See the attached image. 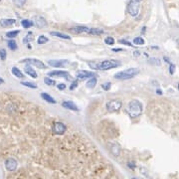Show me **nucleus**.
Instances as JSON below:
<instances>
[{"instance_id":"1","label":"nucleus","mask_w":179,"mask_h":179,"mask_svg":"<svg viewBox=\"0 0 179 179\" xmlns=\"http://www.w3.org/2000/svg\"><path fill=\"white\" fill-rule=\"evenodd\" d=\"M90 67L94 70H102V71H106V70H111L113 68H117L122 65V63L117 60H106V61L101 62H95L92 61L89 63Z\"/></svg>"},{"instance_id":"2","label":"nucleus","mask_w":179,"mask_h":179,"mask_svg":"<svg viewBox=\"0 0 179 179\" xmlns=\"http://www.w3.org/2000/svg\"><path fill=\"white\" fill-rule=\"evenodd\" d=\"M142 110H143L142 104L139 101H138V100H132V101H131L127 104V106H126L127 113L132 118L138 117V115H140L142 113Z\"/></svg>"},{"instance_id":"3","label":"nucleus","mask_w":179,"mask_h":179,"mask_svg":"<svg viewBox=\"0 0 179 179\" xmlns=\"http://www.w3.org/2000/svg\"><path fill=\"white\" fill-rule=\"evenodd\" d=\"M139 73V70L136 68H129L124 71L118 72L115 75V79L117 80H129V79L134 78Z\"/></svg>"},{"instance_id":"4","label":"nucleus","mask_w":179,"mask_h":179,"mask_svg":"<svg viewBox=\"0 0 179 179\" xmlns=\"http://www.w3.org/2000/svg\"><path fill=\"white\" fill-rule=\"evenodd\" d=\"M122 102L120 100H113L106 104V110L109 113H117L122 109Z\"/></svg>"},{"instance_id":"5","label":"nucleus","mask_w":179,"mask_h":179,"mask_svg":"<svg viewBox=\"0 0 179 179\" xmlns=\"http://www.w3.org/2000/svg\"><path fill=\"white\" fill-rule=\"evenodd\" d=\"M66 125H65L63 122H55L53 124V126H52V131H53V133L54 134H57V135H62L66 132Z\"/></svg>"},{"instance_id":"6","label":"nucleus","mask_w":179,"mask_h":179,"mask_svg":"<svg viewBox=\"0 0 179 179\" xmlns=\"http://www.w3.org/2000/svg\"><path fill=\"white\" fill-rule=\"evenodd\" d=\"M129 13L135 17L139 13V2L138 0H131L129 4Z\"/></svg>"},{"instance_id":"7","label":"nucleus","mask_w":179,"mask_h":179,"mask_svg":"<svg viewBox=\"0 0 179 179\" xmlns=\"http://www.w3.org/2000/svg\"><path fill=\"white\" fill-rule=\"evenodd\" d=\"M48 76L49 77H57V78H64V79H67V80H69V81L72 80V77L70 76V74L68 73V72H65V71H53V72L48 73Z\"/></svg>"},{"instance_id":"8","label":"nucleus","mask_w":179,"mask_h":179,"mask_svg":"<svg viewBox=\"0 0 179 179\" xmlns=\"http://www.w3.org/2000/svg\"><path fill=\"white\" fill-rule=\"evenodd\" d=\"M21 63H27V64L33 65V66H36L37 68H39V69L47 68V66H46L43 62L40 61V60H36V59H25V60H22Z\"/></svg>"},{"instance_id":"9","label":"nucleus","mask_w":179,"mask_h":179,"mask_svg":"<svg viewBox=\"0 0 179 179\" xmlns=\"http://www.w3.org/2000/svg\"><path fill=\"white\" fill-rule=\"evenodd\" d=\"M93 77H95V73H93V72L85 71V70L77 72V79L78 80H86V79H91Z\"/></svg>"},{"instance_id":"10","label":"nucleus","mask_w":179,"mask_h":179,"mask_svg":"<svg viewBox=\"0 0 179 179\" xmlns=\"http://www.w3.org/2000/svg\"><path fill=\"white\" fill-rule=\"evenodd\" d=\"M33 23L34 25L36 26L37 28H45L47 27V21L44 17L42 16H35L34 19H33Z\"/></svg>"},{"instance_id":"11","label":"nucleus","mask_w":179,"mask_h":179,"mask_svg":"<svg viewBox=\"0 0 179 179\" xmlns=\"http://www.w3.org/2000/svg\"><path fill=\"white\" fill-rule=\"evenodd\" d=\"M109 149H110V151L111 152V154H113L115 156H118L120 153V145L118 144L117 142H111L109 143Z\"/></svg>"},{"instance_id":"12","label":"nucleus","mask_w":179,"mask_h":179,"mask_svg":"<svg viewBox=\"0 0 179 179\" xmlns=\"http://www.w3.org/2000/svg\"><path fill=\"white\" fill-rule=\"evenodd\" d=\"M67 60H50L48 61V64L55 68H62V67H66V65L68 64Z\"/></svg>"},{"instance_id":"13","label":"nucleus","mask_w":179,"mask_h":179,"mask_svg":"<svg viewBox=\"0 0 179 179\" xmlns=\"http://www.w3.org/2000/svg\"><path fill=\"white\" fill-rule=\"evenodd\" d=\"M5 167L8 171H14L17 168V161L14 158H8L5 161Z\"/></svg>"},{"instance_id":"14","label":"nucleus","mask_w":179,"mask_h":179,"mask_svg":"<svg viewBox=\"0 0 179 179\" xmlns=\"http://www.w3.org/2000/svg\"><path fill=\"white\" fill-rule=\"evenodd\" d=\"M70 31H71L72 33H75V34L84 33V32H86V33H89V32H90V28H88V27H86V26H77V27H74V28H72V29H70Z\"/></svg>"},{"instance_id":"15","label":"nucleus","mask_w":179,"mask_h":179,"mask_svg":"<svg viewBox=\"0 0 179 179\" xmlns=\"http://www.w3.org/2000/svg\"><path fill=\"white\" fill-rule=\"evenodd\" d=\"M62 106L64 108L68 109V110H71V111H79V108L77 106V104L74 103V102H71V101H67V102H63Z\"/></svg>"},{"instance_id":"16","label":"nucleus","mask_w":179,"mask_h":179,"mask_svg":"<svg viewBox=\"0 0 179 179\" xmlns=\"http://www.w3.org/2000/svg\"><path fill=\"white\" fill-rule=\"evenodd\" d=\"M15 19H2L0 20V25L2 27H10L15 24Z\"/></svg>"},{"instance_id":"17","label":"nucleus","mask_w":179,"mask_h":179,"mask_svg":"<svg viewBox=\"0 0 179 179\" xmlns=\"http://www.w3.org/2000/svg\"><path fill=\"white\" fill-rule=\"evenodd\" d=\"M25 72H26V74H28L30 77H32V78L36 79L37 77H38V75H37V73L35 72V70L32 68V67L30 66H26L25 67Z\"/></svg>"},{"instance_id":"18","label":"nucleus","mask_w":179,"mask_h":179,"mask_svg":"<svg viewBox=\"0 0 179 179\" xmlns=\"http://www.w3.org/2000/svg\"><path fill=\"white\" fill-rule=\"evenodd\" d=\"M41 97H42V99L45 100V101H46V102H48V103H50V104H56V101H55V100L53 99V97H51L49 94H47V93H42V94H41Z\"/></svg>"},{"instance_id":"19","label":"nucleus","mask_w":179,"mask_h":179,"mask_svg":"<svg viewBox=\"0 0 179 179\" xmlns=\"http://www.w3.org/2000/svg\"><path fill=\"white\" fill-rule=\"evenodd\" d=\"M97 85V78L96 77H93V78H91L88 80L87 84H86V86H87V88H90V89H93V88H95Z\"/></svg>"},{"instance_id":"20","label":"nucleus","mask_w":179,"mask_h":179,"mask_svg":"<svg viewBox=\"0 0 179 179\" xmlns=\"http://www.w3.org/2000/svg\"><path fill=\"white\" fill-rule=\"evenodd\" d=\"M51 35H52V36L59 37V38H62V39H67V40H71V37H70V36H68V35H66V34L60 33V32H51Z\"/></svg>"},{"instance_id":"21","label":"nucleus","mask_w":179,"mask_h":179,"mask_svg":"<svg viewBox=\"0 0 179 179\" xmlns=\"http://www.w3.org/2000/svg\"><path fill=\"white\" fill-rule=\"evenodd\" d=\"M12 74H13V75L15 76V77H17V78H20V79L24 78V75L22 74V72H21L18 68H16V67L12 68Z\"/></svg>"},{"instance_id":"22","label":"nucleus","mask_w":179,"mask_h":179,"mask_svg":"<svg viewBox=\"0 0 179 179\" xmlns=\"http://www.w3.org/2000/svg\"><path fill=\"white\" fill-rule=\"evenodd\" d=\"M103 33H104V30L99 29V28H91L89 32V34H92V35H101Z\"/></svg>"},{"instance_id":"23","label":"nucleus","mask_w":179,"mask_h":179,"mask_svg":"<svg viewBox=\"0 0 179 179\" xmlns=\"http://www.w3.org/2000/svg\"><path fill=\"white\" fill-rule=\"evenodd\" d=\"M21 24H22V26L24 27V28H30V27H32L34 25V23H33V21H30V20H27V19H25V20H22V22H21Z\"/></svg>"},{"instance_id":"24","label":"nucleus","mask_w":179,"mask_h":179,"mask_svg":"<svg viewBox=\"0 0 179 179\" xmlns=\"http://www.w3.org/2000/svg\"><path fill=\"white\" fill-rule=\"evenodd\" d=\"M7 45H8V47L10 50H12V51H15V50H17V44H16V42L14 41V40H10V41H8V43H7Z\"/></svg>"},{"instance_id":"25","label":"nucleus","mask_w":179,"mask_h":179,"mask_svg":"<svg viewBox=\"0 0 179 179\" xmlns=\"http://www.w3.org/2000/svg\"><path fill=\"white\" fill-rule=\"evenodd\" d=\"M148 63L149 64L153 65V66H160V64H161V62H160L159 59H156V58H151V59L148 60Z\"/></svg>"},{"instance_id":"26","label":"nucleus","mask_w":179,"mask_h":179,"mask_svg":"<svg viewBox=\"0 0 179 179\" xmlns=\"http://www.w3.org/2000/svg\"><path fill=\"white\" fill-rule=\"evenodd\" d=\"M44 82H45L46 85H48V86H55L56 85V82L54 80H52V79H50V77H46V78L44 79Z\"/></svg>"},{"instance_id":"27","label":"nucleus","mask_w":179,"mask_h":179,"mask_svg":"<svg viewBox=\"0 0 179 179\" xmlns=\"http://www.w3.org/2000/svg\"><path fill=\"white\" fill-rule=\"evenodd\" d=\"M19 30H15V31H10L8 32V33L6 34V36L8 37V38H15L16 36H17L18 34H19Z\"/></svg>"},{"instance_id":"28","label":"nucleus","mask_w":179,"mask_h":179,"mask_svg":"<svg viewBox=\"0 0 179 179\" xmlns=\"http://www.w3.org/2000/svg\"><path fill=\"white\" fill-rule=\"evenodd\" d=\"M144 40H143L141 37H136V38H134V40H133V43H134V45H143L144 44Z\"/></svg>"},{"instance_id":"29","label":"nucleus","mask_w":179,"mask_h":179,"mask_svg":"<svg viewBox=\"0 0 179 179\" xmlns=\"http://www.w3.org/2000/svg\"><path fill=\"white\" fill-rule=\"evenodd\" d=\"M12 1H13L14 5L17 7H22L25 3H26V0H12Z\"/></svg>"},{"instance_id":"30","label":"nucleus","mask_w":179,"mask_h":179,"mask_svg":"<svg viewBox=\"0 0 179 179\" xmlns=\"http://www.w3.org/2000/svg\"><path fill=\"white\" fill-rule=\"evenodd\" d=\"M32 40H33V34H32L31 32H29V33L27 34V36L24 38L23 42H24V43L26 44V43H29V42H31Z\"/></svg>"},{"instance_id":"31","label":"nucleus","mask_w":179,"mask_h":179,"mask_svg":"<svg viewBox=\"0 0 179 179\" xmlns=\"http://www.w3.org/2000/svg\"><path fill=\"white\" fill-rule=\"evenodd\" d=\"M104 42H106V45H113V44H115V39H113V37L109 36L104 39Z\"/></svg>"},{"instance_id":"32","label":"nucleus","mask_w":179,"mask_h":179,"mask_svg":"<svg viewBox=\"0 0 179 179\" xmlns=\"http://www.w3.org/2000/svg\"><path fill=\"white\" fill-rule=\"evenodd\" d=\"M48 42V38L46 36H44V35H42L38 38V44H45Z\"/></svg>"},{"instance_id":"33","label":"nucleus","mask_w":179,"mask_h":179,"mask_svg":"<svg viewBox=\"0 0 179 179\" xmlns=\"http://www.w3.org/2000/svg\"><path fill=\"white\" fill-rule=\"evenodd\" d=\"M21 84H22L23 86H26L28 88H31V89H37V85H35V84H32L29 82H22Z\"/></svg>"},{"instance_id":"34","label":"nucleus","mask_w":179,"mask_h":179,"mask_svg":"<svg viewBox=\"0 0 179 179\" xmlns=\"http://www.w3.org/2000/svg\"><path fill=\"white\" fill-rule=\"evenodd\" d=\"M6 56H7L6 51L4 50V49H1V50H0V59H1L2 61H4V60L6 59Z\"/></svg>"},{"instance_id":"35","label":"nucleus","mask_w":179,"mask_h":179,"mask_svg":"<svg viewBox=\"0 0 179 179\" xmlns=\"http://www.w3.org/2000/svg\"><path fill=\"white\" fill-rule=\"evenodd\" d=\"M111 83H106V84H103V85H102V88H103V90H104V91L111 90Z\"/></svg>"},{"instance_id":"36","label":"nucleus","mask_w":179,"mask_h":179,"mask_svg":"<svg viewBox=\"0 0 179 179\" xmlns=\"http://www.w3.org/2000/svg\"><path fill=\"white\" fill-rule=\"evenodd\" d=\"M174 72H175V65L174 64H169V73H170V75H173Z\"/></svg>"},{"instance_id":"37","label":"nucleus","mask_w":179,"mask_h":179,"mask_svg":"<svg viewBox=\"0 0 179 179\" xmlns=\"http://www.w3.org/2000/svg\"><path fill=\"white\" fill-rule=\"evenodd\" d=\"M77 87H78V82H77V81H75V82L72 83V85L70 86V90L73 91V90H75Z\"/></svg>"},{"instance_id":"38","label":"nucleus","mask_w":179,"mask_h":179,"mask_svg":"<svg viewBox=\"0 0 179 179\" xmlns=\"http://www.w3.org/2000/svg\"><path fill=\"white\" fill-rule=\"evenodd\" d=\"M120 44H124V45H126V46H132V44L131 43V42H129L126 40H120Z\"/></svg>"},{"instance_id":"39","label":"nucleus","mask_w":179,"mask_h":179,"mask_svg":"<svg viewBox=\"0 0 179 179\" xmlns=\"http://www.w3.org/2000/svg\"><path fill=\"white\" fill-rule=\"evenodd\" d=\"M57 87H58V89L61 90V91L66 90V85H65V84H58Z\"/></svg>"},{"instance_id":"40","label":"nucleus","mask_w":179,"mask_h":179,"mask_svg":"<svg viewBox=\"0 0 179 179\" xmlns=\"http://www.w3.org/2000/svg\"><path fill=\"white\" fill-rule=\"evenodd\" d=\"M127 166H129V168H131V169H134V168H135V163H134L133 161H131V162H129V163H127Z\"/></svg>"},{"instance_id":"41","label":"nucleus","mask_w":179,"mask_h":179,"mask_svg":"<svg viewBox=\"0 0 179 179\" xmlns=\"http://www.w3.org/2000/svg\"><path fill=\"white\" fill-rule=\"evenodd\" d=\"M163 60H164V61H165L166 63H168V64H171L170 60H169V59H168V58H167V57H163Z\"/></svg>"},{"instance_id":"42","label":"nucleus","mask_w":179,"mask_h":179,"mask_svg":"<svg viewBox=\"0 0 179 179\" xmlns=\"http://www.w3.org/2000/svg\"><path fill=\"white\" fill-rule=\"evenodd\" d=\"M113 52H120V51H124V49H113Z\"/></svg>"},{"instance_id":"43","label":"nucleus","mask_w":179,"mask_h":179,"mask_svg":"<svg viewBox=\"0 0 179 179\" xmlns=\"http://www.w3.org/2000/svg\"><path fill=\"white\" fill-rule=\"evenodd\" d=\"M133 55H134V57H138V56L140 55V53H139L138 51H135V52L133 53Z\"/></svg>"},{"instance_id":"44","label":"nucleus","mask_w":179,"mask_h":179,"mask_svg":"<svg viewBox=\"0 0 179 179\" xmlns=\"http://www.w3.org/2000/svg\"><path fill=\"white\" fill-rule=\"evenodd\" d=\"M156 94L157 95H162V91L160 90V89H157L156 90Z\"/></svg>"},{"instance_id":"45","label":"nucleus","mask_w":179,"mask_h":179,"mask_svg":"<svg viewBox=\"0 0 179 179\" xmlns=\"http://www.w3.org/2000/svg\"><path fill=\"white\" fill-rule=\"evenodd\" d=\"M3 82H4V80L2 78H0V85H1V84H3Z\"/></svg>"},{"instance_id":"46","label":"nucleus","mask_w":179,"mask_h":179,"mask_svg":"<svg viewBox=\"0 0 179 179\" xmlns=\"http://www.w3.org/2000/svg\"><path fill=\"white\" fill-rule=\"evenodd\" d=\"M177 87H178V90H179V83H178V85H177Z\"/></svg>"},{"instance_id":"47","label":"nucleus","mask_w":179,"mask_h":179,"mask_svg":"<svg viewBox=\"0 0 179 179\" xmlns=\"http://www.w3.org/2000/svg\"><path fill=\"white\" fill-rule=\"evenodd\" d=\"M138 2H140V1H142V0H138Z\"/></svg>"},{"instance_id":"48","label":"nucleus","mask_w":179,"mask_h":179,"mask_svg":"<svg viewBox=\"0 0 179 179\" xmlns=\"http://www.w3.org/2000/svg\"><path fill=\"white\" fill-rule=\"evenodd\" d=\"M132 179H138V178H134V177H133V178H132Z\"/></svg>"},{"instance_id":"49","label":"nucleus","mask_w":179,"mask_h":179,"mask_svg":"<svg viewBox=\"0 0 179 179\" xmlns=\"http://www.w3.org/2000/svg\"><path fill=\"white\" fill-rule=\"evenodd\" d=\"M0 1H1V0H0Z\"/></svg>"}]
</instances>
